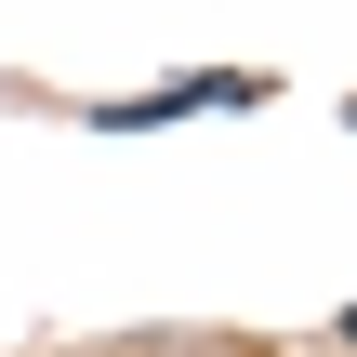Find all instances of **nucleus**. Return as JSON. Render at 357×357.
Returning a JSON list of instances; mask_svg holds the SVG:
<instances>
[{
	"label": "nucleus",
	"mask_w": 357,
	"mask_h": 357,
	"mask_svg": "<svg viewBox=\"0 0 357 357\" xmlns=\"http://www.w3.org/2000/svg\"><path fill=\"white\" fill-rule=\"evenodd\" d=\"M344 331H357V305H344Z\"/></svg>",
	"instance_id": "nucleus-1"
}]
</instances>
